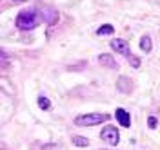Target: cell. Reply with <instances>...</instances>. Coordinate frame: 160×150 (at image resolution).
Masks as SVG:
<instances>
[{"instance_id":"1","label":"cell","mask_w":160,"mask_h":150,"mask_svg":"<svg viewBox=\"0 0 160 150\" xmlns=\"http://www.w3.org/2000/svg\"><path fill=\"white\" fill-rule=\"evenodd\" d=\"M40 20H42V16H40L38 11L26 9V11H22V13H18V16H17V27L22 31H31L38 25Z\"/></svg>"},{"instance_id":"2","label":"cell","mask_w":160,"mask_h":150,"mask_svg":"<svg viewBox=\"0 0 160 150\" xmlns=\"http://www.w3.org/2000/svg\"><path fill=\"white\" fill-rule=\"evenodd\" d=\"M109 121V114H100V112H91V114H80L75 118V125L78 127H95L100 123Z\"/></svg>"},{"instance_id":"3","label":"cell","mask_w":160,"mask_h":150,"mask_svg":"<svg viewBox=\"0 0 160 150\" xmlns=\"http://www.w3.org/2000/svg\"><path fill=\"white\" fill-rule=\"evenodd\" d=\"M100 138L106 141V143H109L111 147H115V145H118V141H120V134H118V130H117V127L106 125L102 129V132H100Z\"/></svg>"},{"instance_id":"4","label":"cell","mask_w":160,"mask_h":150,"mask_svg":"<svg viewBox=\"0 0 160 150\" xmlns=\"http://www.w3.org/2000/svg\"><path fill=\"white\" fill-rule=\"evenodd\" d=\"M111 49H115L117 52L124 54L126 58H129V56H131L129 43H128L126 40H122V38H115V40H111Z\"/></svg>"},{"instance_id":"5","label":"cell","mask_w":160,"mask_h":150,"mask_svg":"<svg viewBox=\"0 0 160 150\" xmlns=\"http://www.w3.org/2000/svg\"><path fill=\"white\" fill-rule=\"evenodd\" d=\"M115 118L118 120V123L124 127V129H129L131 127V116L128 110L124 109H117V112H115Z\"/></svg>"},{"instance_id":"6","label":"cell","mask_w":160,"mask_h":150,"mask_svg":"<svg viewBox=\"0 0 160 150\" xmlns=\"http://www.w3.org/2000/svg\"><path fill=\"white\" fill-rule=\"evenodd\" d=\"M40 16H42V20L49 22V24H55L57 18H58L57 11H51V9H42V11H40Z\"/></svg>"},{"instance_id":"7","label":"cell","mask_w":160,"mask_h":150,"mask_svg":"<svg viewBox=\"0 0 160 150\" xmlns=\"http://www.w3.org/2000/svg\"><path fill=\"white\" fill-rule=\"evenodd\" d=\"M117 87H118V90H124L126 94H129L131 90H133V81L129 78H120L118 83H117Z\"/></svg>"},{"instance_id":"8","label":"cell","mask_w":160,"mask_h":150,"mask_svg":"<svg viewBox=\"0 0 160 150\" xmlns=\"http://www.w3.org/2000/svg\"><path fill=\"white\" fill-rule=\"evenodd\" d=\"M98 61H102L106 67H111V69H117V67H118V63L115 61V58H113L111 54H100V56H98Z\"/></svg>"},{"instance_id":"9","label":"cell","mask_w":160,"mask_h":150,"mask_svg":"<svg viewBox=\"0 0 160 150\" xmlns=\"http://www.w3.org/2000/svg\"><path fill=\"white\" fill-rule=\"evenodd\" d=\"M113 33H115V27H113L111 24H104V25L98 27V31H97L98 36H108V34H113Z\"/></svg>"},{"instance_id":"10","label":"cell","mask_w":160,"mask_h":150,"mask_svg":"<svg viewBox=\"0 0 160 150\" xmlns=\"http://www.w3.org/2000/svg\"><path fill=\"white\" fill-rule=\"evenodd\" d=\"M140 49L144 51V52H149V51L153 49V43H151L149 36H142V40H140Z\"/></svg>"},{"instance_id":"11","label":"cell","mask_w":160,"mask_h":150,"mask_svg":"<svg viewBox=\"0 0 160 150\" xmlns=\"http://www.w3.org/2000/svg\"><path fill=\"white\" fill-rule=\"evenodd\" d=\"M38 107L42 110H49L51 109V101L48 100V98H44V96H40L38 98Z\"/></svg>"},{"instance_id":"12","label":"cell","mask_w":160,"mask_h":150,"mask_svg":"<svg viewBox=\"0 0 160 150\" xmlns=\"http://www.w3.org/2000/svg\"><path fill=\"white\" fill-rule=\"evenodd\" d=\"M73 145H77V147H88V145H89V139H86V138H78V136H73Z\"/></svg>"},{"instance_id":"13","label":"cell","mask_w":160,"mask_h":150,"mask_svg":"<svg viewBox=\"0 0 160 150\" xmlns=\"http://www.w3.org/2000/svg\"><path fill=\"white\" fill-rule=\"evenodd\" d=\"M8 61H9V58H8V54H6L4 51L0 49V67H4V65H8Z\"/></svg>"},{"instance_id":"14","label":"cell","mask_w":160,"mask_h":150,"mask_svg":"<svg viewBox=\"0 0 160 150\" xmlns=\"http://www.w3.org/2000/svg\"><path fill=\"white\" fill-rule=\"evenodd\" d=\"M128 60H129L131 67H135V69H137V67H140V60H138V58H135L133 54H131V56H129V58H128Z\"/></svg>"},{"instance_id":"15","label":"cell","mask_w":160,"mask_h":150,"mask_svg":"<svg viewBox=\"0 0 160 150\" xmlns=\"http://www.w3.org/2000/svg\"><path fill=\"white\" fill-rule=\"evenodd\" d=\"M157 118H155V116H149V118H148V125H149V129H155V127H157Z\"/></svg>"},{"instance_id":"16","label":"cell","mask_w":160,"mask_h":150,"mask_svg":"<svg viewBox=\"0 0 160 150\" xmlns=\"http://www.w3.org/2000/svg\"><path fill=\"white\" fill-rule=\"evenodd\" d=\"M11 2H26V0H11Z\"/></svg>"}]
</instances>
